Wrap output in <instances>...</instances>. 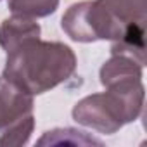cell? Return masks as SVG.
I'll return each mask as SVG.
<instances>
[{
    "label": "cell",
    "mask_w": 147,
    "mask_h": 147,
    "mask_svg": "<svg viewBox=\"0 0 147 147\" xmlns=\"http://www.w3.org/2000/svg\"><path fill=\"white\" fill-rule=\"evenodd\" d=\"M75 71L76 55L71 47L36 38L7 54L2 75L35 97L64 83Z\"/></svg>",
    "instance_id": "obj_1"
},
{
    "label": "cell",
    "mask_w": 147,
    "mask_h": 147,
    "mask_svg": "<svg viewBox=\"0 0 147 147\" xmlns=\"http://www.w3.org/2000/svg\"><path fill=\"white\" fill-rule=\"evenodd\" d=\"M144 83L106 88V92L92 94L75 104L71 114L78 125L92 128L104 135L116 133L123 125L135 121L144 109Z\"/></svg>",
    "instance_id": "obj_2"
},
{
    "label": "cell",
    "mask_w": 147,
    "mask_h": 147,
    "mask_svg": "<svg viewBox=\"0 0 147 147\" xmlns=\"http://www.w3.org/2000/svg\"><path fill=\"white\" fill-rule=\"evenodd\" d=\"M61 26L75 42L90 43L97 40H118L125 28L109 14L102 0H85L73 4L62 16Z\"/></svg>",
    "instance_id": "obj_3"
},
{
    "label": "cell",
    "mask_w": 147,
    "mask_h": 147,
    "mask_svg": "<svg viewBox=\"0 0 147 147\" xmlns=\"http://www.w3.org/2000/svg\"><path fill=\"white\" fill-rule=\"evenodd\" d=\"M30 113H33V95L2 75L0 76V131Z\"/></svg>",
    "instance_id": "obj_4"
},
{
    "label": "cell",
    "mask_w": 147,
    "mask_h": 147,
    "mask_svg": "<svg viewBox=\"0 0 147 147\" xmlns=\"http://www.w3.org/2000/svg\"><path fill=\"white\" fill-rule=\"evenodd\" d=\"M42 28L35 19L23 18V16H12L2 21L0 24V47L5 54H11L18 47L40 38Z\"/></svg>",
    "instance_id": "obj_5"
},
{
    "label": "cell",
    "mask_w": 147,
    "mask_h": 147,
    "mask_svg": "<svg viewBox=\"0 0 147 147\" xmlns=\"http://www.w3.org/2000/svg\"><path fill=\"white\" fill-rule=\"evenodd\" d=\"M142 69H144V66H140L131 57L121 55V54H113L111 59L102 64L99 78H100L102 87L109 88V87H114L119 83L142 80Z\"/></svg>",
    "instance_id": "obj_6"
},
{
    "label": "cell",
    "mask_w": 147,
    "mask_h": 147,
    "mask_svg": "<svg viewBox=\"0 0 147 147\" xmlns=\"http://www.w3.org/2000/svg\"><path fill=\"white\" fill-rule=\"evenodd\" d=\"M102 4L125 30L133 23H145V0H102Z\"/></svg>",
    "instance_id": "obj_7"
},
{
    "label": "cell",
    "mask_w": 147,
    "mask_h": 147,
    "mask_svg": "<svg viewBox=\"0 0 147 147\" xmlns=\"http://www.w3.org/2000/svg\"><path fill=\"white\" fill-rule=\"evenodd\" d=\"M100 145L99 140L94 137H88L85 131L75 130V128H55L50 131H45L43 137L38 140V145Z\"/></svg>",
    "instance_id": "obj_8"
},
{
    "label": "cell",
    "mask_w": 147,
    "mask_h": 147,
    "mask_svg": "<svg viewBox=\"0 0 147 147\" xmlns=\"http://www.w3.org/2000/svg\"><path fill=\"white\" fill-rule=\"evenodd\" d=\"M7 5L12 16L38 19L54 14L59 7V0H9Z\"/></svg>",
    "instance_id": "obj_9"
},
{
    "label": "cell",
    "mask_w": 147,
    "mask_h": 147,
    "mask_svg": "<svg viewBox=\"0 0 147 147\" xmlns=\"http://www.w3.org/2000/svg\"><path fill=\"white\" fill-rule=\"evenodd\" d=\"M33 128H35L33 113L16 119L14 123H11L9 126H5L2 130V135H0V147H4V145L19 147V145L28 144V140H30V137L33 133Z\"/></svg>",
    "instance_id": "obj_10"
}]
</instances>
